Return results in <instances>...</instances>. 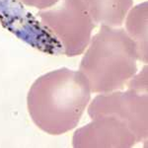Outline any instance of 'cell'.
Wrapping results in <instances>:
<instances>
[{
  "mask_svg": "<svg viewBox=\"0 0 148 148\" xmlns=\"http://www.w3.org/2000/svg\"><path fill=\"white\" fill-rule=\"evenodd\" d=\"M90 98L85 76L80 71L61 67L35 81L29 90L27 106L40 130L59 135L77 126Z\"/></svg>",
  "mask_w": 148,
  "mask_h": 148,
  "instance_id": "6da1fadb",
  "label": "cell"
},
{
  "mask_svg": "<svg viewBox=\"0 0 148 148\" xmlns=\"http://www.w3.org/2000/svg\"><path fill=\"white\" fill-rule=\"evenodd\" d=\"M80 63L93 93L123 89L136 74L137 49L123 29L101 26Z\"/></svg>",
  "mask_w": 148,
  "mask_h": 148,
  "instance_id": "7a4b0ae2",
  "label": "cell"
},
{
  "mask_svg": "<svg viewBox=\"0 0 148 148\" xmlns=\"http://www.w3.org/2000/svg\"><path fill=\"white\" fill-rule=\"evenodd\" d=\"M147 66L133 76L125 92L105 93L95 97L88 108L91 119L110 116L126 123L135 133L138 141H146L147 123Z\"/></svg>",
  "mask_w": 148,
  "mask_h": 148,
  "instance_id": "3957f363",
  "label": "cell"
},
{
  "mask_svg": "<svg viewBox=\"0 0 148 148\" xmlns=\"http://www.w3.org/2000/svg\"><path fill=\"white\" fill-rule=\"evenodd\" d=\"M51 8L36 16L60 42L66 56L83 53L96 27L83 3L80 0H59Z\"/></svg>",
  "mask_w": 148,
  "mask_h": 148,
  "instance_id": "277c9868",
  "label": "cell"
},
{
  "mask_svg": "<svg viewBox=\"0 0 148 148\" xmlns=\"http://www.w3.org/2000/svg\"><path fill=\"white\" fill-rule=\"evenodd\" d=\"M0 23L29 46L51 56L63 53L53 35L24 7L21 0H0Z\"/></svg>",
  "mask_w": 148,
  "mask_h": 148,
  "instance_id": "5b68a950",
  "label": "cell"
},
{
  "mask_svg": "<svg viewBox=\"0 0 148 148\" xmlns=\"http://www.w3.org/2000/svg\"><path fill=\"white\" fill-rule=\"evenodd\" d=\"M138 142L126 123L114 116H102L76 130L72 145L75 148H130Z\"/></svg>",
  "mask_w": 148,
  "mask_h": 148,
  "instance_id": "8992f818",
  "label": "cell"
},
{
  "mask_svg": "<svg viewBox=\"0 0 148 148\" xmlns=\"http://www.w3.org/2000/svg\"><path fill=\"white\" fill-rule=\"evenodd\" d=\"M95 25L120 27L133 0H80Z\"/></svg>",
  "mask_w": 148,
  "mask_h": 148,
  "instance_id": "52a82bcc",
  "label": "cell"
},
{
  "mask_svg": "<svg viewBox=\"0 0 148 148\" xmlns=\"http://www.w3.org/2000/svg\"><path fill=\"white\" fill-rule=\"evenodd\" d=\"M126 30L136 46L138 59L147 63V2L135 6L130 12Z\"/></svg>",
  "mask_w": 148,
  "mask_h": 148,
  "instance_id": "ba28073f",
  "label": "cell"
},
{
  "mask_svg": "<svg viewBox=\"0 0 148 148\" xmlns=\"http://www.w3.org/2000/svg\"><path fill=\"white\" fill-rule=\"evenodd\" d=\"M21 1L27 6L44 10L46 8H51V7L54 6L59 0H21Z\"/></svg>",
  "mask_w": 148,
  "mask_h": 148,
  "instance_id": "9c48e42d",
  "label": "cell"
}]
</instances>
